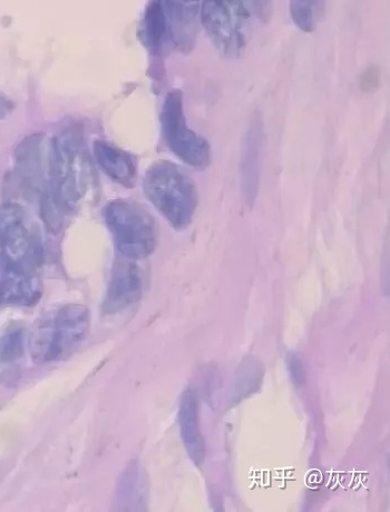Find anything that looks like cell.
<instances>
[{
    "instance_id": "6da1fadb",
    "label": "cell",
    "mask_w": 390,
    "mask_h": 512,
    "mask_svg": "<svg viewBox=\"0 0 390 512\" xmlns=\"http://www.w3.org/2000/svg\"><path fill=\"white\" fill-rule=\"evenodd\" d=\"M93 179L92 166L84 150L83 132L67 127L52 142L50 154V191L65 211L81 204Z\"/></svg>"
},
{
    "instance_id": "7a4b0ae2",
    "label": "cell",
    "mask_w": 390,
    "mask_h": 512,
    "mask_svg": "<svg viewBox=\"0 0 390 512\" xmlns=\"http://www.w3.org/2000/svg\"><path fill=\"white\" fill-rule=\"evenodd\" d=\"M143 190L155 210L174 230L188 228L198 206V192L191 177L169 161H158L146 171Z\"/></svg>"
},
{
    "instance_id": "3957f363",
    "label": "cell",
    "mask_w": 390,
    "mask_h": 512,
    "mask_svg": "<svg viewBox=\"0 0 390 512\" xmlns=\"http://www.w3.org/2000/svg\"><path fill=\"white\" fill-rule=\"evenodd\" d=\"M89 332V310L80 304L65 305L37 323L31 338L32 358L38 364L67 360Z\"/></svg>"
},
{
    "instance_id": "277c9868",
    "label": "cell",
    "mask_w": 390,
    "mask_h": 512,
    "mask_svg": "<svg viewBox=\"0 0 390 512\" xmlns=\"http://www.w3.org/2000/svg\"><path fill=\"white\" fill-rule=\"evenodd\" d=\"M103 219L123 258L143 260L154 252L158 243L155 221L141 204L111 201L103 209Z\"/></svg>"
},
{
    "instance_id": "5b68a950",
    "label": "cell",
    "mask_w": 390,
    "mask_h": 512,
    "mask_svg": "<svg viewBox=\"0 0 390 512\" xmlns=\"http://www.w3.org/2000/svg\"><path fill=\"white\" fill-rule=\"evenodd\" d=\"M201 23L211 42L226 57H238L251 34V14L243 2H203Z\"/></svg>"
},
{
    "instance_id": "8992f818",
    "label": "cell",
    "mask_w": 390,
    "mask_h": 512,
    "mask_svg": "<svg viewBox=\"0 0 390 512\" xmlns=\"http://www.w3.org/2000/svg\"><path fill=\"white\" fill-rule=\"evenodd\" d=\"M161 125L163 139L175 156L194 169H207L211 163V147L203 136L188 126L182 92L173 90L165 96Z\"/></svg>"
},
{
    "instance_id": "52a82bcc",
    "label": "cell",
    "mask_w": 390,
    "mask_h": 512,
    "mask_svg": "<svg viewBox=\"0 0 390 512\" xmlns=\"http://www.w3.org/2000/svg\"><path fill=\"white\" fill-rule=\"evenodd\" d=\"M42 260V245L27 229L21 206L15 203L0 206V271H36Z\"/></svg>"
},
{
    "instance_id": "ba28073f",
    "label": "cell",
    "mask_w": 390,
    "mask_h": 512,
    "mask_svg": "<svg viewBox=\"0 0 390 512\" xmlns=\"http://www.w3.org/2000/svg\"><path fill=\"white\" fill-rule=\"evenodd\" d=\"M143 293L141 270L132 260H116L103 302L105 314H115L139 302Z\"/></svg>"
},
{
    "instance_id": "9c48e42d",
    "label": "cell",
    "mask_w": 390,
    "mask_h": 512,
    "mask_svg": "<svg viewBox=\"0 0 390 512\" xmlns=\"http://www.w3.org/2000/svg\"><path fill=\"white\" fill-rule=\"evenodd\" d=\"M168 22L169 43L181 52L188 53L198 35V2H163Z\"/></svg>"
},
{
    "instance_id": "30bf717a",
    "label": "cell",
    "mask_w": 390,
    "mask_h": 512,
    "mask_svg": "<svg viewBox=\"0 0 390 512\" xmlns=\"http://www.w3.org/2000/svg\"><path fill=\"white\" fill-rule=\"evenodd\" d=\"M42 295L36 271L4 270L0 277V308L32 307Z\"/></svg>"
},
{
    "instance_id": "8fae6325",
    "label": "cell",
    "mask_w": 390,
    "mask_h": 512,
    "mask_svg": "<svg viewBox=\"0 0 390 512\" xmlns=\"http://www.w3.org/2000/svg\"><path fill=\"white\" fill-rule=\"evenodd\" d=\"M262 133L260 115H253L243 141L241 159L242 192L249 205L255 203L259 190Z\"/></svg>"
},
{
    "instance_id": "7c38bea8",
    "label": "cell",
    "mask_w": 390,
    "mask_h": 512,
    "mask_svg": "<svg viewBox=\"0 0 390 512\" xmlns=\"http://www.w3.org/2000/svg\"><path fill=\"white\" fill-rule=\"evenodd\" d=\"M42 135H31L16 150L15 180L23 195L31 196L38 190L42 179Z\"/></svg>"
},
{
    "instance_id": "4fadbf2b",
    "label": "cell",
    "mask_w": 390,
    "mask_h": 512,
    "mask_svg": "<svg viewBox=\"0 0 390 512\" xmlns=\"http://www.w3.org/2000/svg\"><path fill=\"white\" fill-rule=\"evenodd\" d=\"M93 152L96 163L111 180L128 189L135 185L138 167L130 153L102 140L94 142Z\"/></svg>"
},
{
    "instance_id": "5bb4252c",
    "label": "cell",
    "mask_w": 390,
    "mask_h": 512,
    "mask_svg": "<svg viewBox=\"0 0 390 512\" xmlns=\"http://www.w3.org/2000/svg\"><path fill=\"white\" fill-rule=\"evenodd\" d=\"M179 425L185 449L194 464H201L206 457V446L199 422L198 398L193 391H187L181 398Z\"/></svg>"
},
{
    "instance_id": "9a60e30c",
    "label": "cell",
    "mask_w": 390,
    "mask_h": 512,
    "mask_svg": "<svg viewBox=\"0 0 390 512\" xmlns=\"http://www.w3.org/2000/svg\"><path fill=\"white\" fill-rule=\"evenodd\" d=\"M141 36L143 44L153 56H161L165 46L170 45L163 2H151L146 6Z\"/></svg>"
},
{
    "instance_id": "2e32d148",
    "label": "cell",
    "mask_w": 390,
    "mask_h": 512,
    "mask_svg": "<svg viewBox=\"0 0 390 512\" xmlns=\"http://www.w3.org/2000/svg\"><path fill=\"white\" fill-rule=\"evenodd\" d=\"M325 2H291L290 15L292 21L302 32L312 33L325 15Z\"/></svg>"
},
{
    "instance_id": "e0dca14e",
    "label": "cell",
    "mask_w": 390,
    "mask_h": 512,
    "mask_svg": "<svg viewBox=\"0 0 390 512\" xmlns=\"http://www.w3.org/2000/svg\"><path fill=\"white\" fill-rule=\"evenodd\" d=\"M25 333L22 328H14L0 339V366H8L23 357Z\"/></svg>"
},
{
    "instance_id": "ac0fdd59",
    "label": "cell",
    "mask_w": 390,
    "mask_h": 512,
    "mask_svg": "<svg viewBox=\"0 0 390 512\" xmlns=\"http://www.w3.org/2000/svg\"><path fill=\"white\" fill-rule=\"evenodd\" d=\"M41 212L47 230L51 233L60 232L66 211L50 191L45 192L42 196Z\"/></svg>"
},
{
    "instance_id": "d6986e66",
    "label": "cell",
    "mask_w": 390,
    "mask_h": 512,
    "mask_svg": "<svg viewBox=\"0 0 390 512\" xmlns=\"http://www.w3.org/2000/svg\"><path fill=\"white\" fill-rule=\"evenodd\" d=\"M380 84V72L378 67L370 66L360 75V90L365 93H373Z\"/></svg>"
},
{
    "instance_id": "ffe728a7",
    "label": "cell",
    "mask_w": 390,
    "mask_h": 512,
    "mask_svg": "<svg viewBox=\"0 0 390 512\" xmlns=\"http://www.w3.org/2000/svg\"><path fill=\"white\" fill-rule=\"evenodd\" d=\"M289 369L292 376V380L297 384V386H300V384H304L306 380V373H305V367L304 364H302V361L296 357L292 356L289 360Z\"/></svg>"
},
{
    "instance_id": "44dd1931",
    "label": "cell",
    "mask_w": 390,
    "mask_h": 512,
    "mask_svg": "<svg viewBox=\"0 0 390 512\" xmlns=\"http://www.w3.org/2000/svg\"><path fill=\"white\" fill-rule=\"evenodd\" d=\"M250 5L255 6L253 11H255L258 17L265 18V22L268 21L272 11L270 2H252Z\"/></svg>"
},
{
    "instance_id": "7402d4cb",
    "label": "cell",
    "mask_w": 390,
    "mask_h": 512,
    "mask_svg": "<svg viewBox=\"0 0 390 512\" xmlns=\"http://www.w3.org/2000/svg\"><path fill=\"white\" fill-rule=\"evenodd\" d=\"M13 110V104L0 96V120Z\"/></svg>"
}]
</instances>
